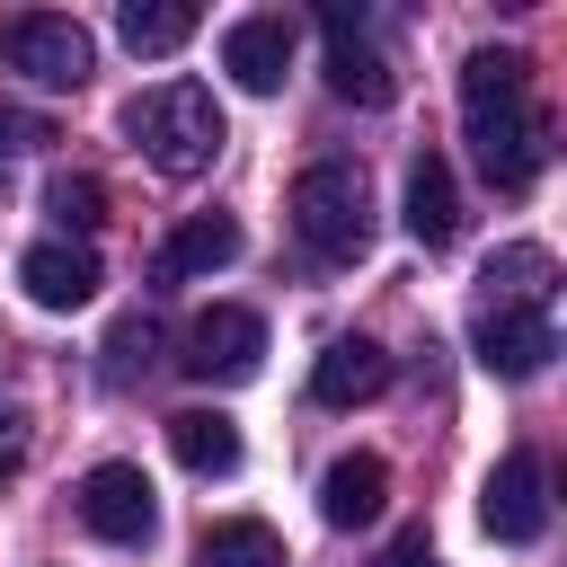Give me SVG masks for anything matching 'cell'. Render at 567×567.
<instances>
[{"mask_svg": "<svg viewBox=\"0 0 567 567\" xmlns=\"http://www.w3.org/2000/svg\"><path fill=\"white\" fill-rule=\"evenodd\" d=\"M461 124H470V159L496 195H523L549 159V115L532 106V62L514 44H478L461 62Z\"/></svg>", "mask_w": 567, "mask_h": 567, "instance_id": "cell-1", "label": "cell"}, {"mask_svg": "<svg viewBox=\"0 0 567 567\" xmlns=\"http://www.w3.org/2000/svg\"><path fill=\"white\" fill-rule=\"evenodd\" d=\"M124 133H133V151H142L159 177H204V168L221 159V142H230L221 97H213L204 80H159V89H142V97L124 106Z\"/></svg>", "mask_w": 567, "mask_h": 567, "instance_id": "cell-2", "label": "cell"}, {"mask_svg": "<svg viewBox=\"0 0 567 567\" xmlns=\"http://www.w3.org/2000/svg\"><path fill=\"white\" fill-rule=\"evenodd\" d=\"M292 230L319 248V257H363L372 248V186H363V168L354 159H319V168H301L292 177Z\"/></svg>", "mask_w": 567, "mask_h": 567, "instance_id": "cell-3", "label": "cell"}, {"mask_svg": "<svg viewBox=\"0 0 567 567\" xmlns=\"http://www.w3.org/2000/svg\"><path fill=\"white\" fill-rule=\"evenodd\" d=\"M0 62H9L18 80H35V89H80V80L97 71V44H89L80 18L18 9V18H0Z\"/></svg>", "mask_w": 567, "mask_h": 567, "instance_id": "cell-4", "label": "cell"}, {"mask_svg": "<svg viewBox=\"0 0 567 567\" xmlns=\"http://www.w3.org/2000/svg\"><path fill=\"white\" fill-rule=\"evenodd\" d=\"M71 514H80V532L106 540V549H142V540L159 532V496H151V478H142L133 461H97V470L71 487Z\"/></svg>", "mask_w": 567, "mask_h": 567, "instance_id": "cell-5", "label": "cell"}, {"mask_svg": "<svg viewBox=\"0 0 567 567\" xmlns=\"http://www.w3.org/2000/svg\"><path fill=\"white\" fill-rule=\"evenodd\" d=\"M195 381H248L266 363V319L239 310V301H213L195 328H186V354H177Z\"/></svg>", "mask_w": 567, "mask_h": 567, "instance_id": "cell-6", "label": "cell"}, {"mask_svg": "<svg viewBox=\"0 0 567 567\" xmlns=\"http://www.w3.org/2000/svg\"><path fill=\"white\" fill-rule=\"evenodd\" d=\"M319 35H328V89L346 97V106H390V53L363 35V18L337 0V9H319Z\"/></svg>", "mask_w": 567, "mask_h": 567, "instance_id": "cell-7", "label": "cell"}, {"mask_svg": "<svg viewBox=\"0 0 567 567\" xmlns=\"http://www.w3.org/2000/svg\"><path fill=\"white\" fill-rule=\"evenodd\" d=\"M478 523H487L496 540H514V549L549 532V478H540L532 452H505V461L487 470V487H478Z\"/></svg>", "mask_w": 567, "mask_h": 567, "instance_id": "cell-8", "label": "cell"}, {"mask_svg": "<svg viewBox=\"0 0 567 567\" xmlns=\"http://www.w3.org/2000/svg\"><path fill=\"white\" fill-rule=\"evenodd\" d=\"M470 354H478L496 381H532V372L558 354V328H549V310H478V319H470Z\"/></svg>", "mask_w": 567, "mask_h": 567, "instance_id": "cell-9", "label": "cell"}, {"mask_svg": "<svg viewBox=\"0 0 567 567\" xmlns=\"http://www.w3.org/2000/svg\"><path fill=\"white\" fill-rule=\"evenodd\" d=\"M18 284H27V301L35 310H80V301H97V248L89 239H35L27 257H18Z\"/></svg>", "mask_w": 567, "mask_h": 567, "instance_id": "cell-10", "label": "cell"}, {"mask_svg": "<svg viewBox=\"0 0 567 567\" xmlns=\"http://www.w3.org/2000/svg\"><path fill=\"white\" fill-rule=\"evenodd\" d=\"M230 257H239V221L230 213H186L151 248V284H195V275H221Z\"/></svg>", "mask_w": 567, "mask_h": 567, "instance_id": "cell-11", "label": "cell"}, {"mask_svg": "<svg viewBox=\"0 0 567 567\" xmlns=\"http://www.w3.org/2000/svg\"><path fill=\"white\" fill-rule=\"evenodd\" d=\"M221 71H230L239 89L275 97V89H284V71H292V18H275V9L239 18V27L221 35Z\"/></svg>", "mask_w": 567, "mask_h": 567, "instance_id": "cell-12", "label": "cell"}, {"mask_svg": "<svg viewBox=\"0 0 567 567\" xmlns=\"http://www.w3.org/2000/svg\"><path fill=\"white\" fill-rule=\"evenodd\" d=\"M390 390V354L372 346V337H337L319 363H310V399L319 408H363V399H381Z\"/></svg>", "mask_w": 567, "mask_h": 567, "instance_id": "cell-13", "label": "cell"}, {"mask_svg": "<svg viewBox=\"0 0 567 567\" xmlns=\"http://www.w3.org/2000/svg\"><path fill=\"white\" fill-rule=\"evenodd\" d=\"M381 505H390V461H381V452H346V461H328V478H319V514H328L337 532L381 523Z\"/></svg>", "mask_w": 567, "mask_h": 567, "instance_id": "cell-14", "label": "cell"}, {"mask_svg": "<svg viewBox=\"0 0 567 567\" xmlns=\"http://www.w3.org/2000/svg\"><path fill=\"white\" fill-rule=\"evenodd\" d=\"M408 239L416 248H452L461 239V186H452V159L443 151H425L408 168Z\"/></svg>", "mask_w": 567, "mask_h": 567, "instance_id": "cell-15", "label": "cell"}, {"mask_svg": "<svg viewBox=\"0 0 567 567\" xmlns=\"http://www.w3.org/2000/svg\"><path fill=\"white\" fill-rule=\"evenodd\" d=\"M558 266H549V248H532V239H514V248H496L487 257V275H478V310H549V284Z\"/></svg>", "mask_w": 567, "mask_h": 567, "instance_id": "cell-16", "label": "cell"}, {"mask_svg": "<svg viewBox=\"0 0 567 567\" xmlns=\"http://www.w3.org/2000/svg\"><path fill=\"white\" fill-rule=\"evenodd\" d=\"M168 452L195 470V478H230L239 470V425L221 408H177L168 416Z\"/></svg>", "mask_w": 567, "mask_h": 567, "instance_id": "cell-17", "label": "cell"}, {"mask_svg": "<svg viewBox=\"0 0 567 567\" xmlns=\"http://www.w3.org/2000/svg\"><path fill=\"white\" fill-rule=\"evenodd\" d=\"M195 567H284V532L257 514H221V523H204Z\"/></svg>", "mask_w": 567, "mask_h": 567, "instance_id": "cell-18", "label": "cell"}, {"mask_svg": "<svg viewBox=\"0 0 567 567\" xmlns=\"http://www.w3.org/2000/svg\"><path fill=\"white\" fill-rule=\"evenodd\" d=\"M195 27H204L195 0H124V9H115V35H124L133 53H177Z\"/></svg>", "mask_w": 567, "mask_h": 567, "instance_id": "cell-19", "label": "cell"}, {"mask_svg": "<svg viewBox=\"0 0 567 567\" xmlns=\"http://www.w3.org/2000/svg\"><path fill=\"white\" fill-rule=\"evenodd\" d=\"M44 213L62 221V239H89V230L106 221V186H97L89 168H62V177L44 186Z\"/></svg>", "mask_w": 567, "mask_h": 567, "instance_id": "cell-20", "label": "cell"}, {"mask_svg": "<svg viewBox=\"0 0 567 567\" xmlns=\"http://www.w3.org/2000/svg\"><path fill=\"white\" fill-rule=\"evenodd\" d=\"M159 363V319L151 310H124L115 328H106V381H133V372H151Z\"/></svg>", "mask_w": 567, "mask_h": 567, "instance_id": "cell-21", "label": "cell"}, {"mask_svg": "<svg viewBox=\"0 0 567 567\" xmlns=\"http://www.w3.org/2000/svg\"><path fill=\"white\" fill-rule=\"evenodd\" d=\"M35 142H53V124L27 106H0V151H35Z\"/></svg>", "mask_w": 567, "mask_h": 567, "instance_id": "cell-22", "label": "cell"}, {"mask_svg": "<svg viewBox=\"0 0 567 567\" xmlns=\"http://www.w3.org/2000/svg\"><path fill=\"white\" fill-rule=\"evenodd\" d=\"M18 470H27V416L0 408V478H18Z\"/></svg>", "mask_w": 567, "mask_h": 567, "instance_id": "cell-23", "label": "cell"}, {"mask_svg": "<svg viewBox=\"0 0 567 567\" xmlns=\"http://www.w3.org/2000/svg\"><path fill=\"white\" fill-rule=\"evenodd\" d=\"M381 567H434V540H425V523H416V532H399V540L381 549Z\"/></svg>", "mask_w": 567, "mask_h": 567, "instance_id": "cell-24", "label": "cell"}]
</instances>
